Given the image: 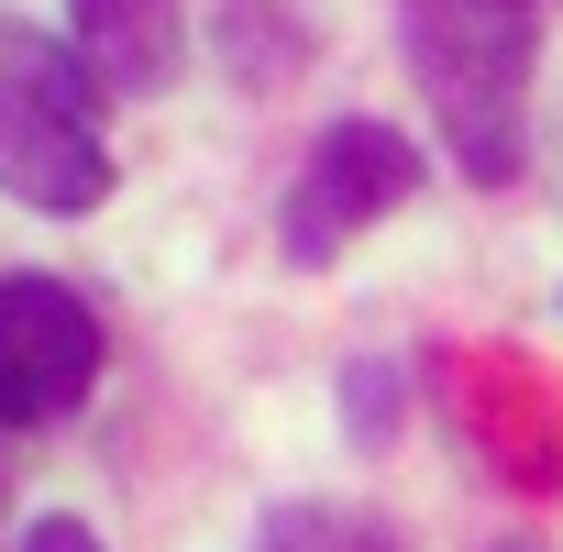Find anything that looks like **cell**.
Masks as SVG:
<instances>
[{
    "label": "cell",
    "instance_id": "obj_1",
    "mask_svg": "<svg viewBox=\"0 0 563 552\" xmlns=\"http://www.w3.org/2000/svg\"><path fill=\"white\" fill-rule=\"evenodd\" d=\"M398 45L420 67V100H431L453 166L475 188L519 177V155H530V56H541L530 0H398Z\"/></svg>",
    "mask_w": 563,
    "mask_h": 552
},
{
    "label": "cell",
    "instance_id": "obj_2",
    "mask_svg": "<svg viewBox=\"0 0 563 552\" xmlns=\"http://www.w3.org/2000/svg\"><path fill=\"white\" fill-rule=\"evenodd\" d=\"M0 188L23 210H100L111 199V144H100V89L78 45H45L34 23H0Z\"/></svg>",
    "mask_w": 563,
    "mask_h": 552
},
{
    "label": "cell",
    "instance_id": "obj_3",
    "mask_svg": "<svg viewBox=\"0 0 563 552\" xmlns=\"http://www.w3.org/2000/svg\"><path fill=\"white\" fill-rule=\"evenodd\" d=\"M398 199H420V144L398 122H332L288 188V254L299 265H332L365 221H387Z\"/></svg>",
    "mask_w": 563,
    "mask_h": 552
},
{
    "label": "cell",
    "instance_id": "obj_4",
    "mask_svg": "<svg viewBox=\"0 0 563 552\" xmlns=\"http://www.w3.org/2000/svg\"><path fill=\"white\" fill-rule=\"evenodd\" d=\"M100 376V321L56 276H0V431L67 420Z\"/></svg>",
    "mask_w": 563,
    "mask_h": 552
},
{
    "label": "cell",
    "instance_id": "obj_5",
    "mask_svg": "<svg viewBox=\"0 0 563 552\" xmlns=\"http://www.w3.org/2000/svg\"><path fill=\"white\" fill-rule=\"evenodd\" d=\"M67 12H78V67H89V89L144 100V89L177 78V0H67Z\"/></svg>",
    "mask_w": 563,
    "mask_h": 552
},
{
    "label": "cell",
    "instance_id": "obj_6",
    "mask_svg": "<svg viewBox=\"0 0 563 552\" xmlns=\"http://www.w3.org/2000/svg\"><path fill=\"white\" fill-rule=\"evenodd\" d=\"M254 552H398V541H387V519H365L343 497H299L254 530Z\"/></svg>",
    "mask_w": 563,
    "mask_h": 552
},
{
    "label": "cell",
    "instance_id": "obj_7",
    "mask_svg": "<svg viewBox=\"0 0 563 552\" xmlns=\"http://www.w3.org/2000/svg\"><path fill=\"white\" fill-rule=\"evenodd\" d=\"M23 552H100V541H89V530H78V519H45V530H34V541H23Z\"/></svg>",
    "mask_w": 563,
    "mask_h": 552
}]
</instances>
